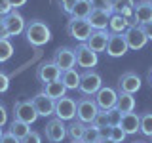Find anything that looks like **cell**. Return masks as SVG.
<instances>
[{
	"label": "cell",
	"mask_w": 152,
	"mask_h": 143,
	"mask_svg": "<svg viewBox=\"0 0 152 143\" xmlns=\"http://www.w3.org/2000/svg\"><path fill=\"white\" fill-rule=\"evenodd\" d=\"M48 97H51V99H61V97H65L66 95V88H65V84L61 82V80H53V82H48L44 84V90H42Z\"/></svg>",
	"instance_id": "obj_23"
},
{
	"label": "cell",
	"mask_w": 152,
	"mask_h": 143,
	"mask_svg": "<svg viewBox=\"0 0 152 143\" xmlns=\"http://www.w3.org/2000/svg\"><path fill=\"white\" fill-rule=\"evenodd\" d=\"M129 27H131L129 19L118 15V13H112L110 15V21H108V32L110 35H124Z\"/></svg>",
	"instance_id": "obj_22"
},
{
	"label": "cell",
	"mask_w": 152,
	"mask_h": 143,
	"mask_svg": "<svg viewBox=\"0 0 152 143\" xmlns=\"http://www.w3.org/2000/svg\"><path fill=\"white\" fill-rule=\"evenodd\" d=\"M141 78L137 73H133V71H127V73H124L120 78H118V92H126V94H137L141 90Z\"/></svg>",
	"instance_id": "obj_15"
},
{
	"label": "cell",
	"mask_w": 152,
	"mask_h": 143,
	"mask_svg": "<svg viewBox=\"0 0 152 143\" xmlns=\"http://www.w3.org/2000/svg\"><path fill=\"white\" fill-rule=\"evenodd\" d=\"M107 116H108V126H120V122H122V113L118 111L116 107L110 109V111H107Z\"/></svg>",
	"instance_id": "obj_32"
},
{
	"label": "cell",
	"mask_w": 152,
	"mask_h": 143,
	"mask_svg": "<svg viewBox=\"0 0 152 143\" xmlns=\"http://www.w3.org/2000/svg\"><path fill=\"white\" fill-rule=\"evenodd\" d=\"M51 61H53V63L61 69V73H63V71H69V69H74V65H76L74 50H72V48H66V46L57 48Z\"/></svg>",
	"instance_id": "obj_12"
},
{
	"label": "cell",
	"mask_w": 152,
	"mask_h": 143,
	"mask_svg": "<svg viewBox=\"0 0 152 143\" xmlns=\"http://www.w3.org/2000/svg\"><path fill=\"white\" fill-rule=\"evenodd\" d=\"M72 143H84V141H72Z\"/></svg>",
	"instance_id": "obj_49"
},
{
	"label": "cell",
	"mask_w": 152,
	"mask_h": 143,
	"mask_svg": "<svg viewBox=\"0 0 152 143\" xmlns=\"http://www.w3.org/2000/svg\"><path fill=\"white\" fill-rule=\"evenodd\" d=\"M152 23V6L148 0H139L133 6V25Z\"/></svg>",
	"instance_id": "obj_16"
},
{
	"label": "cell",
	"mask_w": 152,
	"mask_h": 143,
	"mask_svg": "<svg viewBox=\"0 0 152 143\" xmlns=\"http://www.w3.org/2000/svg\"><path fill=\"white\" fill-rule=\"evenodd\" d=\"M36 78L42 86L48 84V82H53V80H59L61 78V69L53 61H42V63L36 67Z\"/></svg>",
	"instance_id": "obj_9"
},
{
	"label": "cell",
	"mask_w": 152,
	"mask_h": 143,
	"mask_svg": "<svg viewBox=\"0 0 152 143\" xmlns=\"http://www.w3.org/2000/svg\"><path fill=\"white\" fill-rule=\"evenodd\" d=\"M0 143H21V139H17L12 132H6L2 136V139H0Z\"/></svg>",
	"instance_id": "obj_40"
},
{
	"label": "cell",
	"mask_w": 152,
	"mask_h": 143,
	"mask_svg": "<svg viewBox=\"0 0 152 143\" xmlns=\"http://www.w3.org/2000/svg\"><path fill=\"white\" fill-rule=\"evenodd\" d=\"M13 118L25 124H34L38 120V113L31 99H21L13 105Z\"/></svg>",
	"instance_id": "obj_6"
},
{
	"label": "cell",
	"mask_w": 152,
	"mask_h": 143,
	"mask_svg": "<svg viewBox=\"0 0 152 143\" xmlns=\"http://www.w3.org/2000/svg\"><path fill=\"white\" fill-rule=\"evenodd\" d=\"M103 88V78L101 74L97 73V71H84L82 74H80V94L86 95V97H91V95H95L99 92V90Z\"/></svg>",
	"instance_id": "obj_2"
},
{
	"label": "cell",
	"mask_w": 152,
	"mask_h": 143,
	"mask_svg": "<svg viewBox=\"0 0 152 143\" xmlns=\"http://www.w3.org/2000/svg\"><path fill=\"white\" fill-rule=\"evenodd\" d=\"M55 116L57 118H61V120H74L76 118V101L72 97H61V99H57L55 101Z\"/></svg>",
	"instance_id": "obj_11"
},
{
	"label": "cell",
	"mask_w": 152,
	"mask_h": 143,
	"mask_svg": "<svg viewBox=\"0 0 152 143\" xmlns=\"http://www.w3.org/2000/svg\"><path fill=\"white\" fill-rule=\"evenodd\" d=\"M139 122H141V114H137V113H126V114H122L120 128L126 132V136H133V133L139 132Z\"/></svg>",
	"instance_id": "obj_20"
},
{
	"label": "cell",
	"mask_w": 152,
	"mask_h": 143,
	"mask_svg": "<svg viewBox=\"0 0 152 143\" xmlns=\"http://www.w3.org/2000/svg\"><path fill=\"white\" fill-rule=\"evenodd\" d=\"M25 38H27V42H28L31 46L42 48V46H46L48 42L51 40V31H50V27H48L44 21L34 19V21H28V23H27Z\"/></svg>",
	"instance_id": "obj_1"
},
{
	"label": "cell",
	"mask_w": 152,
	"mask_h": 143,
	"mask_svg": "<svg viewBox=\"0 0 152 143\" xmlns=\"http://www.w3.org/2000/svg\"><path fill=\"white\" fill-rule=\"evenodd\" d=\"M110 139L116 141V143H122L126 139V132H124L120 126H110Z\"/></svg>",
	"instance_id": "obj_35"
},
{
	"label": "cell",
	"mask_w": 152,
	"mask_h": 143,
	"mask_svg": "<svg viewBox=\"0 0 152 143\" xmlns=\"http://www.w3.org/2000/svg\"><path fill=\"white\" fill-rule=\"evenodd\" d=\"M31 101L34 105L38 116H51V114L55 113V99L48 97L44 92H38L36 95H32Z\"/></svg>",
	"instance_id": "obj_14"
},
{
	"label": "cell",
	"mask_w": 152,
	"mask_h": 143,
	"mask_svg": "<svg viewBox=\"0 0 152 143\" xmlns=\"http://www.w3.org/2000/svg\"><path fill=\"white\" fill-rule=\"evenodd\" d=\"M74 55H76V65L82 67L84 71H91L93 67H97V63H99V54H95L88 44L76 46Z\"/></svg>",
	"instance_id": "obj_5"
},
{
	"label": "cell",
	"mask_w": 152,
	"mask_h": 143,
	"mask_svg": "<svg viewBox=\"0 0 152 143\" xmlns=\"http://www.w3.org/2000/svg\"><path fill=\"white\" fill-rule=\"evenodd\" d=\"M8 88H10V76L0 71V94L8 92Z\"/></svg>",
	"instance_id": "obj_38"
},
{
	"label": "cell",
	"mask_w": 152,
	"mask_h": 143,
	"mask_svg": "<svg viewBox=\"0 0 152 143\" xmlns=\"http://www.w3.org/2000/svg\"><path fill=\"white\" fill-rule=\"evenodd\" d=\"M12 55H13V46H12V42L8 40H0V63H6L8 59H12Z\"/></svg>",
	"instance_id": "obj_31"
},
{
	"label": "cell",
	"mask_w": 152,
	"mask_h": 143,
	"mask_svg": "<svg viewBox=\"0 0 152 143\" xmlns=\"http://www.w3.org/2000/svg\"><path fill=\"white\" fill-rule=\"evenodd\" d=\"M133 143H146V141H142V139H137V141H133Z\"/></svg>",
	"instance_id": "obj_48"
},
{
	"label": "cell",
	"mask_w": 152,
	"mask_h": 143,
	"mask_svg": "<svg viewBox=\"0 0 152 143\" xmlns=\"http://www.w3.org/2000/svg\"><path fill=\"white\" fill-rule=\"evenodd\" d=\"M2 136H4V132H2V126H0V139H2Z\"/></svg>",
	"instance_id": "obj_47"
},
{
	"label": "cell",
	"mask_w": 152,
	"mask_h": 143,
	"mask_svg": "<svg viewBox=\"0 0 152 143\" xmlns=\"http://www.w3.org/2000/svg\"><path fill=\"white\" fill-rule=\"evenodd\" d=\"M99 139H101L99 128H95L93 124H86V130H84L82 141H84V143H99Z\"/></svg>",
	"instance_id": "obj_29"
},
{
	"label": "cell",
	"mask_w": 152,
	"mask_h": 143,
	"mask_svg": "<svg viewBox=\"0 0 152 143\" xmlns=\"http://www.w3.org/2000/svg\"><path fill=\"white\" fill-rule=\"evenodd\" d=\"M133 6H135L133 0H112V13L129 19L133 25Z\"/></svg>",
	"instance_id": "obj_21"
},
{
	"label": "cell",
	"mask_w": 152,
	"mask_h": 143,
	"mask_svg": "<svg viewBox=\"0 0 152 143\" xmlns=\"http://www.w3.org/2000/svg\"><path fill=\"white\" fill-rule=\"evenodd\" d=\"M57 2H59V8L63 10V13L72 15V10H74V6H76L78 0H57Z\"/></svg>",
	"instance_id": "obj_36"
},
{
	"label": "cell",
	"mask_w": 152,
	"mask_h": 143,
	"mask_svg": "<svg viewBox=\"0 0 152 143\" xmlns=\"http://www.w3.org/2000/svg\"><path fill=\"white\" fill-rule=\"evenodd\" d=\"M93 126L95 128H104V126H108V116H107V111H99L97 113V116L93 118Z\"/></svg>",
	"instance_id": "obj_34"
},
{
	"label": "cell",
	"mask_w": 152,
	"mask_h": 143,
	"mask_svg": "<svg viewBox=\"0 0 152 143\" xmlns=\"http://www.w3.org/2000/svg\"><path fill=\"white\" fill-rule=\"evenodd\" d=\"M99 143H116V141H112L110 137H101V139H99Z\"/></svg>",
	"instance_id": "obj_46"
},
{
	"label": "cell",
	"mask_w": 152,
	"mask_h": 143,
	"mask_svg": "<svg viewBox=\"0 0 152 143\" xmlns=\"http://www.w3.org/2000/svg\"><path fill=\"white\" fill-rule=\"evenodd\" d=\"M93 12V6L89 0H78L76 2V6L72 10V15L70 17H76V19H88L89 13Z\"/></svg>",
	"instance_id": "obj_27"
},
{
	"label": "cell",
	"mask_w": 152,
	"mask_h": 143,
	"mask_svg": "<svg viewBox=\"0 0 152 143\" xmlns=\"http://www.w3.org/2000/svg\"><path fill=\"white\" fill-rule=\"evenodd\" d=\"M93 10H104V12L112 13V0H89Z\"/></svg>",
	"instance_id": "obj_33"
},
{
	"label": "cell",
	"mask_w": 152,
	"mask_h": 143,
	"mask_svg": "<svg viewBox=\"0 0 152 143\" xmlns=\"http://www.w3.org/2000/svg\"><path fill=\"white\" fill-rule=\"evenodd\" d=\"M8 132H12L17 139H25L28 133H31V124H25V122L15 120V118H13V120L10 122V130Z\"/></svg>",
	"instance_id": "obj_28"
},
{
	"label": "cell",
	"mask_w": 152,
	"mask_h": 143,
	"mask_svg": "<svg viewBox=\"0 0 152 143\" xmlns=\"http://www.w3.org/2000/svg\"><path fill=\"white\" fill-rule=\"evenodd\" d=\"M110 15L112 13L104 12V10H93V12L89 13L88 21H89V25H91L93 31H107L108 21H110Z\"/></svg>",
	"instance_id": "obj_19"
},
{
	"label": "cell",
	"mask_w": 152,
	"mask_h": 143,
	"mask_svg": "<svg viewBox=\"0 0 152 143\" xmlns=\"http://www.w3.org/2000/svg\"><path fill=\"white\" fill-rule=\"evenodd\" d=\"M99 113V107L97 103H95L93 97H80L78 101H76V118H78L80 122L84 124H91L93 118L97 116Z\"/></svg>",
	"instance_id": "obj_4"
},
{
	"label": "cell",
	"mask_w": 152,
	"mask_h": 143,
	"mask_svg": "<svg viewBox=\"0 0 152 143\" xmlns=\"http://www.w3.org/2000/svg\"><path fill=\"white\" fill-rule=\"evenodd\" d=\"M66 32L69 36H72L74 40H78L80 44H86L88 38L91 36L93 29L89 25L88 19H76V17H70L69 23H66Z\"/></svg>",
	"instance_id": "obj_3"
},
{
	"label": "cell",
	"mask_w": 152,
	"mask_h": 143,
	"mask_svg": "<svg viewBox=\"0 0 152 143\" xmlns=\"http://www.w3.org/2000/svg\"><path fill=\"white\" fill-rule=\"evenodd\" d=\"M139 132L142 133V136L152 137V113H142V114H141Z\"/></svg>",
	"instance_id": "obj_30"
},
{
	"label": "cell",
	"mask_w": 152,
	"mask_h": 143,
	"mask_svg": "<svg viewBox=\"0 0 152 143\" xmlns=\"http://www.w3.org/2000/svg\"><path fill=\"white\" fill-rule=\"evenodd\" d=\"M6 38H10L6 27H4V23H0V40H6Z\"/></svg>",
	"instance_id": "obj_44"
},
{
	"label": "cell",
	"mask_w": 152,
	"mask_h": 143,
	"mask_svg": "<svg viewBox=\"0 0 152 143\" xmlns=\"http://www.w3.org/2000/svg\"><path fill=\"white\" fill-rule=\"evenodd\" d=\"M59 80L65 84V88H66V90H78V86H80V74L76 73V69L63 71Z\"/></svg>",
	"instance_id": "obj_25"
},
{
	"label": "cell",
	"mask_w": 152,
	"mask_h": 143,
	"mask_svg": "<svg viewBox=\"0 0 152 143\" xmlns=\"http://www.w3.org/2000/svg\"><path fill=\"white\" fill-rule=\"evenodd\" d=\"M116 109H118V111H120L122 114H126V113H133V109H135V97H133L131 94L118 92Z\"/></svg>",
	"instance_id": "obj_24"
},
{
	"label": "cell",
	"mask_w": 152,
	"mask_h": 143,
	"mask_svg": "<svg viewBox=\"0 0 152 143\" xmlns=\"http://www.w3.org/2000/svg\"><path fill=\"white\" fill-rule=\"evenodd\" d=\"M10 4H12V8H13V10H17V8L25 6V4H27V0H10Z\"/></svg>",
	"instance_id": "obj_43"
},
{
	"label": "cell",
	"mask_w": 152,
	"mask_h": 143,
	"mask_svg": "<svg viewBox=\"0 0 152 143\" xmlns=\"http://www.w3.org/2000/svg\"><path fill=\"white\" fill-rule=\"evenodd\" d=\"M2 23H4V27H6V31H8L10 36H19V35H23V32H25V29H27L25 17H23L17 10H12V12L4 17Z\"/></svg>",
	"instance_id": "obj_8"
},
{
	"label": "cell",
	"mask_w": 152,
	"mask_h": 143,
	"mask_svg": "<svg viewBox=\"0 0 152 143\" xmlns=\"http://www.w3.org/2000/svg\"><path fill=\"white\" fill-rule=\"evenodd\" d=\"M95 103H97L99 111H110V109L116 107V101H118V92L110 86H103L97 94L93 95Z\"/></svg>",
	"instance_id": "obj_7"
},
{
	"label": "cell",
	"mask_w": 152,
	"mask_h": 143,
	"mask_svg": "<svg viewBox=\"0 0 152 143\" xmlns=\"http://www.w3.org/2000/svg\"><path fill=\"white\" fill-rule=\"evenodd\" d=\"M148 2H150V6H152V0H148Z\"/></svg>",
	"instance_id": "obj_50"
},
{
	"label": "cell",
	"mask_w": 152,
	"mask_h": 143,
	"mask_svg": "<svg viewBox=\"0 0 152 143\" xmlns=\"http://www.w3.org/2000/svg\"><path fill=\"white\" fill-rule=\"evenodd\" d=\"M124 38H126V44L129 50H142V48L146 46V42H148V38L145 36V32H142V29L139 25H131L127 29L126 32H124Z\"/></svg>",
	"instance_id": "obj_13"
},
{
	"label": "cell",
	"mask_w": 152,
	"mask_h": 143,
	"mask_svg": "<svg viewBox=\"0 0 152 143\" xmlns=\"http://www.w3.org/2000/svg\"><path fill=\"white\" fill-rule=\"evenodd\" d=\"M4 124H8V111H6V107L0 103V126H4Z\"/></svg>",
	"instance_id": "obj_41"
},
{
	"label": "cell",
	"mask_w": 152,
	"mask_h": 143,
	"mask_svg": "<svg viewBox=\"0 0 152 143\" xmlns=\"http://www.w3.org/2000/svg\"><path fill=\"white\" fill-rule=\"evenodd\" d=\"M146 80H148V84H150V88H152V67L148 69V74H146Z\"/></svg>",
	"instance_id": "obj_45"
},
{
	"label": "cell",
	"mask_w": 152,
	"mask_h": 143,
	"mask_svg": "<svg viewBox=\"0 0 152 143\" xmlns=\"http://www.w3.org/2000/svg\"><path fill=\"white\" fill-rule=\"evenodd\" d=\"M21 143H42V136L34 130H31V133L25 137V139H21Z\"/></svg>",
	"instance_id": "obj_37"
},
{
	"label": "cell",
	"mask_w": 152,
	"mask_h": 143,
	"mask_svg": "<svg viewBox=\"0 0 152 143\" xmlns=\"http://www.w3.org/2000/svg\"><path fill=\"white\" fill-rule=\"evenodd\" d=\"M142 29V32H145V36L148 38V40H152V23H145V25H139Z\"/></svg>",
	"instance_id": "obj_42"
},
{
	"label": "cell",
	"mask_w": 152,
	"mask_h": 143,
	"mask_svg": "<svg viewBox=\"0 0 152 143\" xmlns=\"http://www.w3.org/2000/svg\"><path fill=\"white\" fill-rule=\"evenodd\" d=\"M84 130H86V124L80 122L78 118H74V120H70V124L66 126V136H69L72 141H82Z\"/></svg>",
	"instance_id": "obj_26"
},
{
	"label": "cell",
	"mask_w": 152,
	"mask_h": 143,
	"mask_svg": "<svg viewBox=\"0 0 152 143\" xmlns=\"http://www.w3.org/2000/svg\"><path fill=\"white\" fill-rule=\"evenodd\" d=\"M12 4H10V0H0V15H4L6 17L10 12H12Z\"/></svg>",
	"instance_id": "obj_39"
},
{
	"label": "cell",
	"mask_w": 152,
	"mask_h": 143,
	"mask_svg": "<svg viewBox=\"0 0 152 143\" xmlns=\"http://www.w3.org/2000/svg\"><path fill=\"white\" fill-rule=\"evenodd\" d=\"M44 133H46V139L50 143H61L66 137V126H65V122L61 120V118L55 116L46 124Z\"/></svg>",
	"instance_id": "obj_10"
},
{
	"label": "cell",
	"mask_w": 152,
	"mask_h": 143,
	"mask_svg": "<svg viewBox=\"0 0 152 143\" xmlns=\"http://www.w3.org/2000/svg\"><path fill=\"white\" fill-rule=\"evenodd\" d=\"M129 50L126 44V38H124V35H110V38H108V44H107V55L108 57H122L126 52Z\"/></svg>",
	"instance_id": "obj_17"
},
{
	"label": "cell",
	"mask_w": 152,
	"mask_h": 143,
	"mask_svg": "<svg viewBox=\"0 0 152 143\" xmlns=\"http://www.w3.org/2000/svg\"><path fill=\"white\" fill-rule=\"evenodd\" d=\"M108 38H110V32L108 31H93L91 36L88 38V44L95 54H99V52H104L107 50V44H108Z\"/></svg>",
	"instance_id": "obj_18"
}]
</instances>
